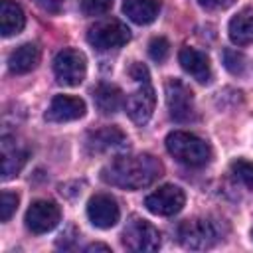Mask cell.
Masks as SVG:
<instances>
[{
    "label": "cell",
    "mask_w": 253,
    "mask_h": 253,
    "mask_svg": "<svg viewBox=\"0 0 253 253\" xmlns=\"http://www.w3.org/2000/svg\"><path fill=\"white\" fill-rule=\"evenodd\" d=\"M128 75H130L136 83H148V81H150V75H148L146 65L138 63V61H134V63L128 67Z\"/></svg>",
    "instance_id": "26"
},
{
    "label": "cell",
    "mask_w": 253,
    "mask_h": 253,
    "mask_svg": "<svg viewBox=\"0 0 253 253\" xmlns=\"http://www.w3.org/2000/svg\"><path fill=\"white\" fill-rule=\"evenodd\" d=\"M231 174L241 180L247 188H253V162L249 160H243V158H237L231 162Z\"/></svg>",
    "instance_id": "21"
},
{
    "label": "cell",
    "mask_w": 253,
    "mask_h": 253,
    "mask_svg": "<svg viewBox=\"0 0 253 253\" xmlns=\"http://www.w3.org/2000/svg\"><path fill=\"white\" fill-rule=\"evenodd\" d=\"M85 115V101L73 95H55L45 111V121L49 123H69Z\"/></svg>",
    "instance_id": "12"
},
{
    "label": "cell",
    "mask_w": 253,
    "mask_h": 253,
    "mask_svg": "<svg viewBox=\"0 0 253 253\" xmlns=\"http://www.w3.org/2000/svg\"><path fill=\"white\" fill-rule=\"evenodd\" d=\"M223 65L229 73L241 75L245 71V57L237 49H223Z\"/></svg>",
    "instance_id": "22"
},
{
    "label": "cell",
    "mask_w": 253,
    "mask_h": 253,
    "mask_svg": "<svg viewBox=\"0 0 253 253\" xmlns=\"http://www.w3.org/2000/svg\"><path fill=\"white\" fill-rule=\"evenodd\" d=\"M53 73L57 83L67 85V87H77L83 83L85 73H87V59L79 49L65 47L57 51L53 59Z\"/></svg>",
    "instance_id": "6"
},
{
    "label": "cell",
    "mask_w": 253,
    "mask_h": 253,
    "mask_svg": "<svg viewBox=\"0 0 253 253\" xmlns=\"http://www.w3.org/2000/svg\"><path fill=\"white\" fill-rule=\"evenodd\" d=\"M0 146H2V178L4 180H10L26 164L28 152L22 150L10 136H4L2 142H0Z\"/></svg>",
    "instance_id": "15"
},
{
    "label": "cell",
    "mask_w": 253,
    "mask_h": 253,
    "mask_svg": "<svg viewBox=\"0 0 253 253\" xmlns=\"http://www.w3.org/2000/svg\"><path fill=\"white\" fill-rule=\"evenodd\" d=\"M162 176V164L152 154H128L111 160L101 170L105 184L123 190H142Z\"/></svg>",
    "instance_id": "1"
},
{
    "label": "cell",
    "mask_w": 253,
    "mask_h": 253,
    "mask_svg": "<svg viewBox=\"0 0 253 253\" xmlns=\"http://www.w3.org/2000/svg\"><path fill=\"white\" fill-rule=\"evenodd\" d=\"M123 12L130 22L144 26L156 20L160 12V2L158 0H125Z\"/></svg>",
    "instance_id": "19"
},
{
    "label": "cell",
    "mask_w": 253,
    "mask_h": 253,
    "mask_svg": "<svg viewBox=\"0 0 253 253\" xmlns=\"http://www.w3.org/2000/svg\"><path fill=\"white\" fill-rule=\"evenodd\" d=\"M186 204V194L182 188L174 184H164L152 194L146 196L144 206L154 215H174L178 213Z\"/></svg>",
    "instance_id": "8"
},
{
    "label": "cell",
    "mask_w": 253,
    "mask_h": 253,
    "mask_svg": "<svg viewBox=\"0 0 253 253\" xmlns=\"http://www.w3.org/2000/svg\"><path fill=\"white\" fill-rule=\"evenodd\" d=\"M38 6L43 10V12H49V14H57L61 8H63V2L65 0H36Z\"/></svg>",
    "instance_id": "27"
},
{
    "label": "cell",
    "mask_w": 253,
    "mask_h": 253,
    "mask_svg": "<svg viewBox=\"0 0 253 253\" xmlns=\"http://www.w3.org/2000/svg\"><path fill=\"white\" fill-rule=\"evenodd\" d=\"M166 107L176 123H188L194 119V93L180 79H168L164 85Z\"/></svg>",
    "instance_id": "7"
},
{
    "label": "cell",
    "mask_w": 253,
    "mask_h": 253,
    "mask_svg": "<svg viewBox=\"0 0 253 253\" xmlns=\"http://www.w3.org/2000/svg\"><path fill=\"white\" fill-rule=\"evenodd\" d=\"M93 101L103 115H113L123 105V91L113 83H99L93 89Z\"/></svg>",
    "instance_id": "20"
},
{
    "label": "cell",
    "mask_w": 253,
    "mask_h": 253,
    "mask_svg": "<svg viewBox=\"0 0 253 253\" xmlns=\"http://www.w3.org/2000/svg\"><path fill=\"white\" fill-rule=\"evenodd\" d=\"M85 251H87V253H91V251H105V253H111V247H109V245H103V243H91V245L85 247Z\"/></svg>",
    "instance_id": "29"
},
{
    "label": "cell",
    "mask_w": 253,
    "mask_h": 253,
    "mask_svg": "<svg viewBox=\"0 0 253 253\" xmlns=\"http://www.w3.org/2000/svg\"><path fill=\"white\" fill-rule=\"evenodd\" d=\"M125 142H126V136L119 126H103L99 130L89 132V136H87V148L93 154L109 152L113 148L123 146Z\"/></svg>",
    "instance_id": "14"
},
{
    "label": "cell",
    "mask_w": 253,
    "mask_h": 253,
    "mask_svg": "<svg viewBox=\"0 0 253 253\" xmlns=\"http://www.w3.org/2000/svg\"><path fill=\"white\" fill-rule=\"evenodd\" d=\"M87 217L99 229L113 227L121 217V210H119L117 200L109 194H95L87 202Z\"/></svg>",
    "instance_id": "10"
},
{
    "label": "cell",
    "mask_w": 253,
    "mask_h": 253,
    "mask_svg": "<svg viewBox=\"0 0 253 253\" xmlns=\"http://www.w3.org/2000/svg\"><path fill=\"white\" fill-rule=\"evenodd\" d=\"M168 53H170V42L166 40V38H162V36H156V38H152L150 42H148V55L154 59V61H164L166 57H168Z\"/></svg>",
    "instance_id": "23"
},
{
    "label": "cell",
    "mask_w": 253,
    "mask_h": 253,
    "mask_svg": "<svg viewBox=\"0 0 253 253\" xmlns=\"http://www.w3.org/2000/svg\"><path fill=\"white\" fill-rule=\"evenodd\" d=\"M154 105H156V95H154V89H152L150 81L148 83H140V87L136 91H132L125 101L126 115L136 125H144L152 117Z\"/></svg>",
    "instance_id": "11"
},
{
    "label": "cell",
    "mask_w": 253,
    "mask_h": 253,
    "mask_svg": "<svg viewBox=\"0 0 253 253\" xmlns=\"http://www.w3.org/2000/svg\"><path fill=\"white\" fill-rule=\"evenodd\" d=\"M26 16L24 10L14 0H2L0 2V32L4 38L16 36L24 30Z\"/></svg>",
    "instance_id": "17"
},
{
    "label": "cell",
    "mask_w": 253,
    "mask_h": 253,
    "mask_svg": "<svg viewBox=\"0 0 253 253\" xmlns=\"http://www.w3.org/2000/svg\"><path fill=\"white\" fill-rule=\"evenodd\" d=\"M229 40L235 45H247L253 42V8H243L237 12L227 26Z\"/></svg>",
    "instance_id": "18"
},
{
    "label": "cell",
    "mask_w": 253,
    "mask_h": 253,
    "mask_svg": "<svg viewBox=\"0 0 253 253\" xmlns=\"http://www.w3.org/2000/svg\"><path fill=\"white\" fill-rule=\"evenodd\" d=\"M113 8V0H81V10L87 16H101Z\"/></svg>",
    "instance_id": "25"
},
{
    "label": "cell",
    "mask_w": 253,
    "mask_h": 253,
    "mask_svg": "<svg viewBox=\"0 0 253 253\" xmlns=\"http://www.w3.org/2000/svg\"><path fill=\"white\" fill-rule=\"evenodd\" d=\"M121 241L128 251L148 253V251H156L160 247V231L150 221L132 215L123 229Z\"/></svg>",
    "instance_id": "3"
},
{
    "label": "cell",
    "mask_w": 253,
    "mask_h": 253,
    "mask_svg": "<svg viewBox=\"0 0 253 253\" xmlns=\"http://www.w3.org/2000/svg\"><path fill=\"white\" fill-rule=\"evenodd\" d=\"M61 219V211L59 206L51 200H36L28 211H26V227L32 233H47L51 231Z\"/></svg>",
    "instance_id": "9"
},
{
    "label": "cell",
    "mask_w": 253,
    "mask_h": 253,
    "mask_svg": "<svg viewBox=\"0 0 253 253\" xmlns=\"http://www.w3.org/2000/svg\"><path fill=\"white\" fill-rule=\"evenodd\" d=\"M178 61L182 65V69L192 75L198 83H210L211 79V65H210V59L204 51L196 49V47H188L184 45L180 51H178Z\"/></svg>",
    "instance_id": "13"
},
{
    "label": "cell",
    "mask_w": 253,
    "mask_h": 253,
    "mask_svg": "<svg viewBox=\"0 0 253 253\" xmlns=\"http://www.w3.org/2000/svg\"><path fill=\"white\" fill-rule=\"evenodd\" d=\"M251 237H253V229H251Z\"/></svg>",
    "instance_id": "30"
},
{
    "label": "cell",
    "mask_w": 253,
    "mask_h": 253,
    "mask_svg": "<svg viewBox=\"0 0 253 253\" xmlns=\"http://www.w3.org/2000/svg\"><path fill=\"white\" fill-rule=\"evenodd\" d=\"M16 208H18V194L4 190L2 192V198H0V219L2 221H8L14 215Z\"/></svg>",
    "instance_id": "24"
},
{
    "label": "cell",
    "mask_w": 253,
    "mask_h": 253,
    "mask_svg": "<svg viewBox=\"0 0 253 253\" xmlns=\"http://www.w3.org/2000/svg\"><path fill=\"white\" fill-rule=\"evenodd\" d=\"M166 150L170 156H174L180 164H186L190 168H202L211 160V148L210 144L186 130H174L166 136Z\"/></svg>",
    "instance_id": "2"
},
{
    "label": "cell",
    "mask_w": 253,
    "mask_h": 253,
    "mask_svg": "<svg viewBox=\"0 0 253 253\" xmlns=\"http://www.w3.org/2000/svg\"><path fill=\"white\" fill-rule=\"evenodd\" d=\"M217 239H219L217 225L206 217L188 219L178 227V241L186 249H196V251L210 249L217 243Z\"/></svg>",
    "instance_id": "4"
},
{
    "label": "cell",
    "mask_w": 253,
    "mask_h": 253,
    "mask_svg": "<svg viewBox=\"0 0 253 253\" xmlns=\"http://www.w3.org/2000/svg\"><path fill=\"white\" fill-rule=\"evenodd\" d=\"M40 61V47L36 43H22L8 55V69L14 75H24L32 71Z\"/></svg>",
    "instance_id": "16"
},
{
    "label": "cell",
    "mask_w": 253,
    "mask_h": 253,
    "mask_svg": "<svg viewBox=\"0 0 253 253\" xmlns=\"http://www.w3.org/2000/svg\"><path fill=\"white\" fill-rule=\"evenodd\" d=\"M128 40H130V30L117 18L95 22L87 32V42L95 49H101V51L121 47Z\"/></svg>",
    "instance_id": "5"
},
{
    "label": "cell",
    "mask_w": 253,
    "mask_h": 253,
    "mask_svg": "<svg viewBox=\"0 0 253 253\" xmlns=\"http://www.w3.org/2000/svg\"><path fill=\"white\" fill-rule=\"evenodd\" d=\"M198 4L202 8H206V10H215V8H219L223 4V0H198Z\"/></svg>",
    "instance_id": "28"
}]
</instances>
